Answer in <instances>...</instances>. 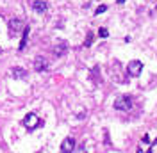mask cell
Listing matches in <instances>:
<instances>
[{
	"label": "cell",
	"instance_id": "obj_1",
	"mask_svg": "<svg viewBox=\"0 0 157 153\" xmlns=\"http://www.w3.org/2000/svg\"><path fill=\"white\" fill-rule=\"evenodd\" d=\"M114 109L116 110H130L132 109V98L127 95H121L114 100Z\"/></svg>",
	"mask_w": 157,
	"mask_h": 153
},
{
	"label": "cell",
	"instance_id": "obj_2",
	"mask_svg": "<svg viewBox=\"0 0 157 153\" xmlns=\"http://www.w3.org/2000/svg\"><path fill=\"white\" fill-rule=\"evenodd\" d=\"M21 123H23V126H25L27 130H34V128H38V126H39L41 121H39V116L38 114L29 112V114L23 118V121H21Z\"/></svg>",
	"mask_w": 157,
	"mask_h": 153
},
{
	"label": "cell",
	"instance_id": "obj_9",
	"mask_svg": "<svg viewBox=\"0 0 157 153\" xmlns=\"http://www.w3.org/2000/svg\"><path fill=\"white\" fill-rule=\"evenodd\" d=\"M29 27H25L23 29V38H21V43H20V47H18V50L20 52H23L25 50V47H27V36H29Z\"/></svg>",
	"mask_w": 157,
	"mask_h": 153
},
{
	"label": "cell",
	"instance_id": "obj_15",
	"mask_svg": "<svg viewBox=\"0 0 157 153\" xmlns=\"http://www.w3.org/2000/svg\"><path fill=\"white\" fill-rule=\"evenodd\" d=\"M123 2H125V0H116V4H123Z\"/></svg>",
	"mask_w": 157,
	"mask_h": 153
},
{
	"label": "cell",
	"instance_id": "obj_3",
	"mask_svg": "<svg viewBox=\"0 0 157 153\" xmlns=\"http://www.w3.org/2000/svg\"><path fill=\"white\" fill-rule=\"evenodd\" d=\"M143 71V62L141 61H130L127 66V73L130 76H139Z\"/></svg>",
	"mask_w": 157,
	"mask_h": 153
},
{
	"label": "cell",
	"instance_id": "obj_7",
	"mask_svg": "<svg viewBox=\"0 0 157 153\" xmlns=\"http://www.w3.org/2000/svg\"><path fill=\"white\" fill-rule=\"evenodd\" d=\"M47 59L45 57H36V61H34V69L36 71H45L47 69Z\"/></svg>",
	"mask_w": 157,
	"mask_h": 153
},
{
	"label": "cell",
	"instance_id": "obj_13",
	"mask_svg": "<svg viewBox=\"0 0 157 153\" xmlns=\"http://www.w3.org/2000/svg\"><path fill=\"white\" fill-rule=\"evenodd\" d=\"M91 41H93V34L89 32V34H88V39H86V43H84V47H89V45H91Z\"/></svg>",
	"mask_w": 157,
	"mask_h": 153
},
{
	"label": "cell",
	"instance_id": "obj_8",
	"mask_svg": "<svg viewBox=\"0 0 157 153\" xmlns=\"http://www.w3.org/2000/svg\"><path fill=\"white\" fill-rule=\"evenodd\" d=\"M11 76L16 78V80H21V78L27 76V71H25L23 68H13V69H11Z\"/></svg>",
	"mask_w": 157,
	"mask_h": 153
},
{
	"label": "cell",
	"instance_id": "obj_5",
	"mask_svg": "<svg viewBox=\"0 0 157 153\" xmlns=\"http://www.w3.org/2000/svg\"><path fill=\"white\" fill-rule=\"evenodd\" d=\"M75 150V141H73V137H66L63 144H61V151L63 153H70Z\"/></svg>",
	"mask_w": 157,
	"mask_h": 153
},
{
	"label": "cell",
	"instance_id": "obj_11",
	"mask_svg": "<svg viewBox=\"0 0 157 153\" xmlns=\"http://www.w3.org/2000/svg\"><path fill=\"white\" fill-rule=\"evenodd\" d=\"M98 36H100V38H107L109 36L107 29H105V27H100V29H98Z\"/></svg>",
	"mask_w": 157,
	"mask_h": 153
},
{
	"label": "cell",
	"instance_id": "obj_10",
	"mask_svg": "<svg viewBox=\"0 0 157 153\" xmlns=\"http://www.w3.org/2000/svg\"><path fill=\"white\" fill-rule=\"evenodd\" d=\"M66 50H68V47H66L64 43H61L59 47L54 48V54H56V55H64V52H66Z\"/></svg>",
	"mask_w": 157,
	"mask_h": 153
},
{
	"label": "cell",
	"instance_id": "obj_6",
	"mask_svg": "<svg viewBox=\"0 0 157 153\" xmlns=\"http://www.w3.org/2000/svg\"><path fill=\"white\" fill-rule=\"evenodd\" d=\"M32 9L36 11V13H47L48 4H47V2H43V0H36V2H32Z\"/></svg>",
	"mask_w": 157,
	"mask_h": 153
},
{
	"label": "cell",
	"instance_id": "obj_14",
	"mask_svg": "<svg viewBox=\"0 0 157 153\" xmlns=\"http://www.w3.org/2000/svg\"><path fill=\"white\" fill-rule=\"evenodd\" d=\"M143 143H145V144L150 143V137H148V135H145V137H143Z\"/></svg>",
	"mask_w": 157,
	"mask_h": 153
},
{
	"label": "cell",
	"instance_id": "obj_4",
	"mask_svg": "<svg viewBox=\"0 0 157 153\" xmlns=\"http://www.w3.org/2000/svg\"><path fill=\"white\" fill-rule=\"evenodd\" d=\"M18 32H23V21L18 18H13L9 21V34L11 36H16Z\"/></svg>",
	"mask_w": 157,
	"mask_h": 153
},
{
	"label": "cell",
	"instance_id": "obj_12",
	"mask_svg": "<svg viewBox=\"0 0 157 153\" xmlns=\"http://www.w3.org/2000/svg\"><path fill=\"white\" fill-rule=\"evenodd\" d=\"M107 11V6H98L97 11H95V14H102V13H105Z\"/></svg>",
	"mask_w": 157,
	"mask_h": 153
}]
</instances>
